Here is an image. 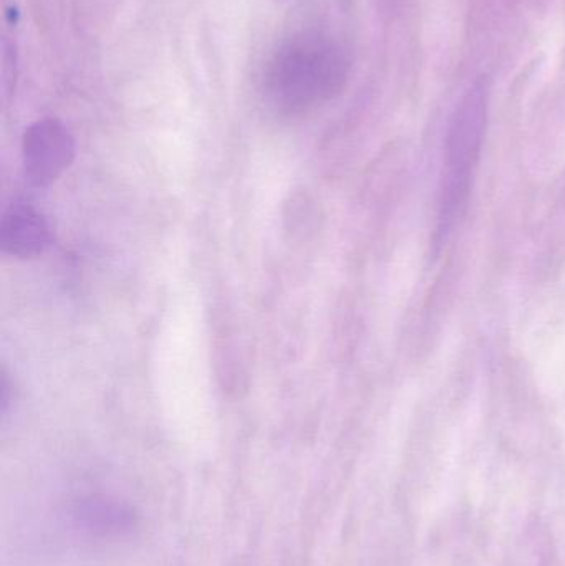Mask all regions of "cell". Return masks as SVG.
<instances>
[{"label":"cell","instance_id":"1","mask_svg":"<svg viewBox=\"0 0 565 566\" xmlns=\"http://www.w3.org/2000/svg\"><path fill=\"white\" fill-rule=\"evenodd\" d=\"M348 65L347 53L331 36L299 33L272 56L265 93L279 112L304 113L341 92Z\"/></svg>","mask_w":565,"mask_h":566},{"label":"cell","instance_id":"2","mask_svg":"<svg viewBox=\"0 0 565 566\" xmlns=\"http://www.w3.org/2000/svg\"><path fill=\"white\" fill-rule=\"evenodd\" d=\"M488 93L477 83L454 109L447 136L443 188H441L440 232L447 234L461 214L470 195L471 176L480 158L486 129Z\"/></svg>","mask_w":565,"mask_h":566},{"label":"cell","instance_id":"4","mask_svg":"<svg viewBox=\"0 0 565 566\" xmlns=\"http://www.w3.org/2000/svg\"><path fill=\"white\" fill-rule=\"evenodd\" d=\"M50 228L29 205H12L0 219V251L9 258L36 259L49 249Z\"/></svg>","mask_w":565,"mask_h":566},{"label":"cell","instance_id":"5","mask_svg":"<svg viewBox=\"0 0 565 566\" xmlns=\"http://www.w3.org/2000/svg\"><path fill=\"white\" fill-rule=\"evenodd\" d=\"M312 198L307 192H294L285 202V226L294 234L305 235L312 231Z\"/></svg>","mask_w":565,"mask_h":566},{"label":"cell","instance_id":"3","mask_svg":"<svg viewBox=\"0 0 565 566\" xmlns=\"http://www.w3.org/2000/svg\"><path fill=\"white\" fill-rule=\"evenodd\" d=\"M75 153V138L65 123L59 118L36 119L22 138L25 178L33 186L52 185L72 166Z\"/></svg>","mask_w":565,"mask_h":566}]
</instances>
